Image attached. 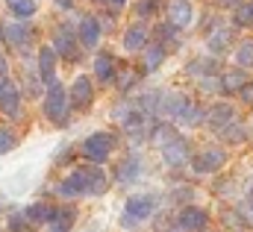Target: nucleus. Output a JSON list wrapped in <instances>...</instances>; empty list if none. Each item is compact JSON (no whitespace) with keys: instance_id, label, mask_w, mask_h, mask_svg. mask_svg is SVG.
<instances>
[{"instance_id":"1","label":"nucleus","mask_w":253,"mask_h":232,"mask_svg":"<svg viewBox=\"0 0 253 232\" xmlns=\"http://www.w3.org/2000/svg\"><path fill=\"white\" fill-rule=\"evenodd\" d=\"M156 209V197L150 194H138V197H129L126 200V209H124V227H135L141 221H147Z\"/></svg>"},{"instance_id":"2","label":"nucleus","mask_w":253,"mask_h":232,"mask_svg":"<svg viewBox=\"0 0 253 232\" xmlns=\"http://www.w3.org/2000/svg\"><path fill=\"white\" fill-rule=\"evenodd\" d=\"M44 112L59 126L68 120V97H65V88L59 82H50V91H47V100H44Z\"/></svg>"},{"instance_id":"3","label":"nucleus","mask_w":253,"mask_h":232,"mask_svg":"<svg viewBox=\"0 0 253 232\" xmlns=\"http://www.w3.org/2000/svg\"><path fill=\"white\" fill-rule=\"evenodd\" d=\"M112 144H115V138H112L109 132H94V135H88V138L83 141V153H85V159H91V162H103V159L112 153Z\"/></svg>"},{"instance_id":"4","label":"nucleus","mask_w":253,"mask_h":232,"mask_svg":"<svg viewBox=\"0 0 253 232\" xmlns=\"http://www.w3.org/2000/svg\"><path fill=\"white\" fill-rule=\"evenodd\" d=\"M88 176H91V168H77V171H71L68 179H62V185H59V194H62V197H80V194H85Z\"/></svg>"},{"instance_id":"5","label":"nucleus","mask_w":253,"mask_h":232,"mask_svg":"<svg viewBox=\"0 0 253 232\" xmlns=\"http://www.w3.org/2000/svg\"><path fill=\"white\" fill-rule=\"evenodd\" d=\"M224 150L221 147H206V150H200L197 156H194V171H200V174H209V171H218L221 165H224Z\"/></svg>"},{"instance_id":"6","label":"nucleus","mask_w":253,"mask_h":232,"mask_svg":"<svg viewBox=\"0 0 253 232\" xmlns=\"http://www.w3.org/2000/svg\"><path fill=\"white\" fill-rule=\"evenodd\" d=\"M91 97H94L91 79H88V77H77V82L71 85V103H74V109H85V106H91Z\"/></svg>"},{"instance_id":"7","label":"nucleus","mask_w":253,"mask_h":232,"mask_svg":"<svg viewBox=\"0 0 253 232\" xmlns=\"http://www.w3.org/2000/svg\"><path fill=\"white\" fill-rule=\"evenodd\" d=\"M162 150V156H165V162L168 165H183L186 159H189V144L180 138V135H174L165 147H159Z\"/></svg>"},{"instance_id":"8","label":"nucleus","mask_w":253,"mask_h":232,"mask_svg":"<svg viewBox=\"0 0 253 232\" xmlns=\"http://www.w3.org/2000/svg\"><path fill=\"white\" fill-rule=\"evenodd\" d=\"M177 224H180V230H183V232H200L203 227H206V212L189 206V209H183V212H180Z\"/></svg>"},{"instance_id":"9","label":"nucleus","mask_w":253,"mask_h":232,"mask_svg":"<svg viewBox=\"0 0 253 232\" xmlns=\"http://www.w3.org/2000/svg\"><path fill=\"white\" fill-rule=\"evenodd\" d=\"M0 109L9 117H21V94H18V88L9 85V82L0 88Z\"/></svg>"},{"instance_id":"10","label":"nucleus","mask_w":253,"mask_h":232,"mask_svg":"<svg viewBox=\"0 0 253 232\" xmlns=\"http://www.w3.org/2000/svg\"><path fill=\"white\" fill-rule=\"evenodd\" d=\"M168 21H171V27H189L191 24V6L186 0H171L168 3Z\"/></svg>"},{"instance_id":"11","label":"nucleus","mask_w":253,"mask_h":232,"mask_svg":"<svg viewBox=\"0 0 253 232\" xmlns=\"http://www.w3.org/2000/svg\"><path fill=\"white\" fill-rule=\"evenodd\" d=\"M80 41L85 47H94L100 41V21L97 18H83L80 21Z\"/></svg>"},{"instance_id":"12","label":"nucleus","mask_w":253,"mask_h":232,"mask_svg":"<svg viewBox=\"0 0 253 232\" xmlns=\"http://www.w3.org/2000/svg\"><path fill=\"white\" fill-rule=\"evenodd\" d=\"M3 36H6V41L12 44V47H27L30 44V27H21V24H6L3 27Z\"/></svg>"},{"instance_id":"13","label":"nucleus","mask_w":253,"mask_h":232,"mask_svg":"<svg viewBox=\"0 0 253 232\" xmlns=\"http://www.w3.org/2000/svg\"><path fill=\"white\" fill-rule=\"evenodd\" d=\"M39 71H42V79H44V82H56V79H53V74H56V56H53L50 47H44V50L39 53Z\"/></svg>"},{"instance_id":"14","label":"nucleus","mask_w":253,"mask_h":232,"mask_svg":"<svg viewBox=\"0 0 253 232\" xmlns=\"http://www.w3.org/2000/svg\"><path fill=\"white\" fill-rule=\"evenodd\" d=\"M144 41H147V30L144 27H129L126 30V36H124V47L129 50V53H135V50H141L144 47Z\"/></svg>"},{"instance_id":"15","label":"nucleus","mask_w":253,"mask_h":232,"mask_svg":"<svg viewBox=\"0 0 253 232\" xmlns=\"http://www.w3.org/2000/svg\"><path fill=\"white\" fill-rule=\"evenodd\" d=\"M94 74H97L100 82H109L115 77V59L109 56V53H100V56L94 59Z\"/></svg>"},{"instance_id":"16","label":"nucleus","mask_w":253,"mask_h":232,"mask_svg":"<svg viewBox=\"0 0 253 232\" xmlns=\"http://www.w3.org/2000/svg\"><path fill=\"white\" fill-rule=\"evenodd\" d=\"M53 206H47V203H36V206H30L27 209V221L30 224H50L53 221Z\"/></svg>"},{"instance_id":"17","label":"nucleus","mask_w":253,"mask_h":232,"mask_svg":"<svg viewBox=\"0 0 253 232\" xmlns=\"http://www.w3.org/2000/svg\"><path fill=\"white\" fill-rule=\"evenodd\" d=\"M56 50L62 53L65 59H77V47H74V36L65 30V27H59L56 30Z\"/></svg>"},{"instance_id":"18","label":"nucleus","mask_w":253,"mask_h":232,"mask_svg":"<svg viewBox=\"0 0 253 232\" xmlns=\"http://www.w3.org/2000/svg\"><path fill=\"white\" fill-rule=\"evenodd\" d=\"M206 120H209V126H227V123L233 120V109H230L227 103L212 106V109H209V115H206Z\"/></svg>"},{"instance_id":"19","label":"nucleus","mask_w":253,"mask_h":232,"mask_svg":"<svg viewBox=\"0 0 253 232\" xmlns=\"http://www.w3.org/2000/svg\"><path fill=\"white\" fill-rule=\"evenodd\" d=\"M74 209H65V212H56L53 215V221H50V232H68L74 227Z\"/></svg>"},{"instance_id":"20","label":"nucleus","mask_w":253,"mask_h":232,"mask_svg":"<svg viewBox=\"0 0 253 232\" xmlns=\"http://www.w3.org/2000/svg\"><path fill=\"white\" fill-rule=\"evenodd\" d=\"M103 191H106V176H103V171L91 168V176H88V188H85V194L97 197V194H103Z\"/></svg>"},{"instance_id":"21","label":"nucleus","mask_w":253,"mask_h":232,"mask_svg":"<svg viewBox=\"0 0 253 232\" xmlns=\"http://www.w3.org/2000/svg\"><path fill=\"white\" fill-rule=\"evenodd\" d=\"M9 3V9L18 15V18H30L33 12H36V3L33 0H6Z\"/></svg>"},{"instance_id":"22","label":"nucleus","mask_w":253,"mask_h":232,"mask_svg":"<svg viewBox=\"0 0 253 232\" xmlns=\"http://www.w3.org/2000/svg\"><path fill=\"white\" fill-rule=\"evenodd\" d=\"M135 174H138V159H135V156H129L124 165H121V174H118V179H121V182H129Z\"/></svg>"},{"instance_id":"23","label":"nucleus","mask_w":253,"mask_h":232,"mask_svg":"<svg viewBox=\"0 0 253 232\" xmlns=\"http://www.w3.org/2000/svg\"><path fill=\"white\" fill-rule=\"evenodd\" d=\"M227 39H230V33H227V30H218V33L209 36V47H212V50H224V47H227Z\"/></svg>"},{"instance_id":"24","label":"nucleus","mask_w":253,"mask_h":232,"mask_svg":"<svg viewBox=\"0 0 253 232\" xmlns=\"http://www.w3.org/2000/svg\"><path fill=\"white\" fill-rule=\"evenodd\" d=\"M242 85H245V77H242L239 71H233V74L224 77V88H227V91H236V88L242 91Z\"/></svg>"},{"instance_id":"25","label":"nucleus","mask_w":253,"mask_h":232,"mask_svg":"<svg viewBox=\"0 0 253 232\" xmlns=\"http://www.w3.org/2000/svg\"><path fill=\"white\" fill-rule=\"evenodd\" d=\"M236 59H239V65H253V41H245L242 47H239V53H236Z\"/></svg>"},{"instance_id":"26","label":"nucleus","mask_w":253,"mask_h":232,"mask_svg":"<svg viewBox=\"0 0 253 232\" xmlns=\"http://www.w3.org/2000/svg\"><path fill=\"white\" fill-rule=\"evenodd\" d=\"M159 62H162V47H150V50H147V59H144L147 71H153V68H156Z\"/></svg>"},{"instance_id":"27","label":"nucleus","mask_w":253,"mask_h":232,"mask_svg":"<svg viewBox=\"0 0 253 232\" xmlns=\"http://www.w3.org/2000/svg\"><path fill=\"white\" fill-rule=\"evenodd\" d=\"M15 147V135L9 129H0V153H9Z\"/></svg>"},{"instance_id":"28","label":"nucleus","mask_w":253,"mask_h":232,"mask_svg":"<svg viewBox=\"0 0 253 232\" xmlns=\"http://www.w3.org/2000/svg\"><path fill=\"white\" fill-rule=\"evenodd\" d=\"M236 21H239V24H251L253 21V6H242V9L236 12Z\"/></svg>"},{"instance_id":"29","label":"nucleus","mask_w":253,"mask_h":232,"mask_svg":"<svg viewBox=\"0 0 253 232\" xmlns=\"http://www.w3.org/2000/svg\"><path fill=\"white\" fill-rule=\"evenodd\" d=\"M135 82V74L132 71H121V79H118V88H129Z\"/></svg>"},{"instance_id":"30","label":"nucleus","mask_w":253,"mask_h":232,"mask_svg":"<svg viewBox=\"0 0 253 232\" xmlns=\"http://www.w3.org/2000/svg\"><path fill=\"white\" fill-rule=\"evenodd\" d=\"M239 94H242V100H245V103H251V106H253V82H245Z\"/></svg>"},{"instance_id":"31","label":"nucleus","mask_w":253,"mask_h":232,"mask_svg":"<svg viewBox=\"0 0 253 232\" xmlns=\"http://www.w3.org/2000/svg\"><path fill=\"white\" fill-rule=\"evenodd\" d=\"M153 9H156V0H141V3H138V12H141V15H150Z\"/></svg>"},{"instance_id":"32","label":"nucleus","mask_w":253,"mask_h":232,"mask_svg":"<svg viewBox=\"0 0 253 232\" xmlns=\"http://www.w3.org/2000/svg\"><path fill=\"white\" fill-rule=\"evenodd\" d=\"M6 71H9V65H6V59L0 56V88H3L6 82H9V79H6Z\"/></svg>"},{"instance_id":"33","label":"nucleus","mask_w":253,"mask_h":232,"mask_svg":"<svg viewBox=\"0 0 253 232\" xmlns=\"http://www.w3.org/2000/svg\"><path fill=\"white\" fill-rule=\"evenodd\" d=\"M109 3H112V6H124L126 0H109Z\"/></svg>"},{"instance_id":"34","label":"nucleus","mask_w":253,"mask_h":232,"mask_svg":"<svg viewBox=\"0 0 253 232\" xmlns=\"http://www.w3.org/2000/svg\"><path fill=\"white\" fill-rule=\"evenodd\" d=\"M248 206H251V209H253V194H251V197H248Z\"/></svg>"},{"instance_id":"35","label":"nucleus","mask_w":253,"mask_h":232,"mask_svg":"<svg viewBox=\"0 0 253 232\" xmlns=\"http://www.w3.org/2000/svg\"><path fill=\"white\" fill-rule=\"evenodd\" d=\"M251 6H253V3H251Z\"/></svg>"}]
</instances>
